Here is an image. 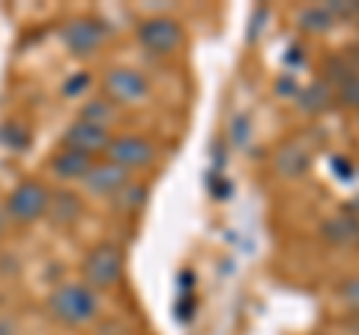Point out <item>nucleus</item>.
<instances>
[{
	"mask_svg": "<svg viewBox=\"0 0 359 335\" xmlns=\"http://www.w3.org/2000/svg\"><path fill=\"white\" fill-rule=\"evenodd\" d=\"M48 311H51L54 320L63 323V327H84V323H90L96 317L99 303H96V294L87 285L69 282V285H60V287L51 290Z\"/></svg>",
	"mask_w": 359,
	"mask_h": 335,
	"instance_id": "1",
	"label": "nucleus"
},
{
	"mask_svg": "<svg viewBox=\"0 0 359 335\" xmlns=\"http://www.w3.org/2000/svg\"><path fill=\"white\" fill-rule=\"evenodd\" d=\"M81 273H84V282L87 287L93 290H108L114 287L120 278H123V252L117 249L114 242H99L87 252V258L81 264Z\"/></svg>",
	"mask_w": 359,
	"mask_h": 335,
	"instance_id": "2",
	"label": "nucleus"
},
{
	"mask_svg": "<svg viewBox=\"0 0 359 335\" xmlns=\"http://www.w3.org/2000/svg\"><path fill=\"white\" fill-rule=\"evenodd\" d=\"M138 39L147 51L159 54V57H168V54H177L180 48H183V27H180L177 18L156 15V18L141 21Z\"/></svg>",
	"mask_w": 359,
	"mask_h": 335,
	"instance_id": "3",
	"label": "nucleus"
},
{
	"mask_svg": "<svg viewBox=\"0 0 359 335\" xmlns=\"http://www.w3.org/2000/svg\"><path fill=\"white\" fill-rule=\"evenodd\" d=\"M48 198L51 192L45 189L39 180H25L13 189V195L6 200V213L13 216L15 221L21 225H30V221H36L45 216V210H48Z\"/></svg>",
	"mask_w": 359,
	"mask_h": 335,
	"instance_id": "4",
	"label": "nucleus"
},
{
	"mask_svg": "<svg viewBox=\"0 0 359 335\" xmlns=\"http://www.w3.org/2000/svg\"><path fill=\"white\" fill-rule=\"evenodd\" d=\"M60 39L75 57H87L102 48V42L108 39V27L99 18H72L63 25Z\"/></svg>",
	"mask_w": 359,
	"mask_h": 335,
	"instance_id": "5",
	"label": "nucleus"
},
{
	"mask_svg": "<svg viewBox=\"0 0 359 335\" xmlns=\"http://www.w3.org/2000/svg\"><path fill=\"white\" fill-rule=\"evenodd\" d=\"M108 162L120 165L123 171H138V168H147L156 159V147L153 141L141 138V135H117L108 144Z\"/></svg>",
	"mask_w": 359,
	"mask_h": 335,
	"instance_id": "6",
	"label": "nucleus"
},
{
	"mask_svg": "<svg viewBox=\"0 0 359 335\" xmlns=\"http://www.w3.org/2000/svg\"><path fill=\"white\" fill-rule=\"evenodd\" d=\"M150 93L147 78L135 69H111L105 75V99L114 105H132L141 102Z\"/></svg>",
	"mask_w": 359,
	"mask_h": 335,
	"instance_id": "7",
	"label": "nucleus"
},
{
	"mask_svg": "<svg viewBox=\"0 0 359 335\" xmlns=\"http://www.w3.org/2000/svg\"><path fill=\"white\" fill-rule=\"evenodd\" d=\"M108 144H111L108 129H99V126H93V123H81V120L72 123L63 135V147L84 153V156H90V159H93L96 153H105Z\"/></svg>",
	"mask_w": 359,
	"mask_h": 335,
	"instance_id": "8",
	"label": "nucleus"
},
{
	"mask_svg": "<svg viewBox=\"0 0 359 335\" xmlns=\"http://www.w3.org/2000/svg\"><path fill=\"white\" fill-rule=\"evenodd\" d=\"M126 183H129V171H123L114 162H99L84 177V186L93 195H102V198H114Z\"/></svg>",
	"mask_w": 359,
	"mask_h": 335,
	"instance_id": "9",
	"label": "nucleus"
},
{
	"mask_svg": "<svg viewBox=\"0 0 359 335\" xmlns=\"http://www.w3.org/2000/svg\"><path fill=\"white\" fill-rule=\"evenodd\" d=\"M320 237L327 240L335 249H344V245H356L359 242V219L353 213H339L330 216L320 225Z\"/></svg>",
	"mask_w": 359,
	"mask_h": 335,
	"instance_id": "10",
	"label": "nucleus"
},
{
	"mask_svg": "<svg viewBox=\"0 0 359 335\" xmlns=\"http://www.w3.org/2000/svg\"><path fill=\"white\" fill-rule=\"evenodd\" d=\"M90 168H93V159L69 147H63L51 156V174L60 177V180H84Z\"/></svg>",
	"mask_w": 359,
	"mask_h": 335,
	"instance_id": "11",
	"label": "nucleus"
},
{
	"mask_svg": "<svg viewBox=\"0 0 359 335\" xmlns=\"http://www.w3.org/2000/svg\"><path fill=\"white\" fill-rule=\"evenodd\" d=\"M81 198L72 195V192H51L48 198V210H45V216H48L54 225H75L78 219H81Z\"/></svg>",
	"mask_w": 359,
	"mask_h": 335,
	"instance_id": "12",
	"label": "nucleus"
},
{
	"mask_svg": "<svg viewBox=\"0 0 359 335\" xmlns=\"http://www.w3.org/2000/svg\"><path fill=\"white\" fill-rule=\"evenodd\" d=\"M311 168V153L302 144H285L276 153V171L282 177H302Z\"/></svg>",
	"mask_w": 359,
	"mask_h": 335,
	"instance_id": "13",
	"label": "nucleus"
},
{
	"mask_svg": "<svg viewBox=\"0 0 359 335\" xmlns=\"http://www.w3.org/2000/svg\"><path fill=\"white\" fill-rule=\"evenodd\" d=\"M332 87L327 81H314L306 90H297V105L306 111V114H323L332 105Z\"/></svg>",
	"mask_w": 359,
	"mask_h": 335,
	"instance_id": "14",
	"label": "nucleus"
},
{
	"mask_svg": "<svg viewBox=\"0 0 359 335\" xmlns=\"http://www.w3.org/2000/svg\"><path fill=\"white\" fill-rule=\"evenodd\" d=\"M81 123H93L99 129H108L111 123L117 120V105L108 102V99H90V102L81 108Z\"/></svg>",
	"mask_w": 359,
	"mask_h": 335,
	"instance_id": "15",
	"label": "nucleus"
},
{
	"mask_svg": "<svg viewBox=\"0 0 359 335\" xmlns=\"http://www.w3.org/2000/svg\"><path fill=\"white\" fill-rule=\"evenodd\" d=\"M144 204H147V186H141V183H126L114 195V207L120 213H135V210H141Z\"/></svg>",
	"mask_w": 359,
	"mask_h": 335,
	"instance_id": "16",
	"label": "nucleus"
},
{
	"mask_svg": "<svg viewBox=\"0 0 359 335\" xmlns=\"http://www.w3.org/2000/svg\"><path fill=\"white\" fill-rule=\"evenodd\" d=\"M299 27L309 33H327L332 27V15L323 6H309L299 13Z\"/></svg>",
	"mask_w": 359,
	"mask_h": 335,
	"instance_id": "17",
	"label": "nucleus"
},
{
	"mask_svg": "<svg viewBox=\"0 0 359 335\" xmlns=\"http://www.w3.org/2000/svg\"><path fill=\"white\" fill-rule=\"evenodd\" d=\"M0 138H4L9 147H15V150H25V147H27V141H30L27 129L21 126V123H6V126L0 129Z\"/></svg>",
	"mask_w": 359,
	"mask_h": 335,
	"instance_id": "18",
	"label": "nucleus"
},
{
	"mask_svg": "<svg viewBox=\"0 0 359 335\" xmlns=\"http://www.w3.org/2000/svg\"><path fill=\"white\" fill-rule=\"evenodd\" d=\"M339 99L347 108H359V75L356 72L339 84Z\"/></svg>",
	"mask_w": 359,
	"mask_h": 335,
	"instance_id": "19",
	"label": "nucleus"
},
{
	"mask_svg": "<svg viewBox=\"0 0 359 335\" xmlns=\"http://www.w3.org/2000/svg\"><path fill=\"white\" fill-rule=\"evenodd\" d=\"M84 87H90V75L87 72H81V75H75L72 81H66L63 84V93H69V96H75L78 90H84Z\"/></svg>",
	"mask_w": 359,
	"mask_h": 335,
	"instance_id": "20",
	"label": "nucleus"
},
{
	"mask_svg": "<svg viewBox=\"0 0 359 335\" xmlns=\"http://www.w3.org/2000/svg\"><path fill=\"white\" fill-rule=\"evenodd\" d=\"M332 165H335V168H341V171H339V177H341V180H351V177H353V171H351V162L344 165L341 159H335Z\"/></svg>",
	"mask_w": 359,
	"mask_h": 335,
	"instance_id": "21",
	"label": "nucleus"
},
{
	"mask_svg": "<svg viewBox=\"0 0 359 335\" xmlns=\"http://www.w3.org/2000/svg\"><path fill=\"white\" fill-rule=\"evenodd\" d=\"M353 18L359 21V4H353Z\"/></svg>",
	"mask_w": 359,
	"mask_h": 335,
	"instance_id": "22",
	"label": "nucleus"
}]
</instances>
